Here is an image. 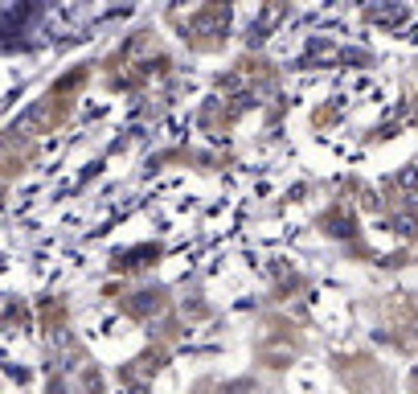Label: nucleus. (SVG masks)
I'll use <instances>...</instances> for the list:
<instances>
[{"instance_id": "5", "label": "nucleus", "mask_w": 418, "mask_h": 394, "mask_svg": "<svg viewBox=\"0 0 418 394\" xmlns=\"http://www.w3.org/2000/svg\"><path fill=\"white\" fill-rule=\"evenodd\" d=\"M410 391H418V370H410Z\"/></svg>"}, {"instance_id": "2", "label": "nucleus", "mask_w": 418, "mask_h": 394, "mask_svg": "<svg viewBox=\"0 0 418 394\" xmlns=\"http://www.w3.org/2000/svg\"><path fill=\"white\" fill-rule=\"evenodd\" d=\"M394 234H402V238H418V218H394Z\"/></svg>"}, {"instance_id": "1", "label": "nucleus", "mask_w": 418, "mask_h": 394, "mask_svg": "<svg viewBox=\"0 0 418 394\" xmlns=\"http://www.w3.org/2000/svg\"><path fill=\"white\" fill-rule=\"evenodd\" d=\"M127 308H131L135 317H148V312H156V308H160V292H135Z\"/></svg>"}, {"instance_id": "6", "label": "nucleus", "mask_w": 418, "mask_h": 394, "mask_svg": "<svg viewBox=\"0 0 418 394\" xmlns=\"http://www.w3.org/2000/svg\"><path fill=\"white\" fill-rule=\"evenodd\" d=\"M127 394H152V391H148V386H131Z\"/></svg>"}, {"instance_id": "3", "label": "nucleus", "mask_w": 418, "mask_h": 394, "mask_svg": "<svg viewBox=\"0 0 418 394\" xmlns=\"http://www.w3.org/2000/svg\"><path fill=\"white\" fill-rule=\"evenodd\" d=\"M324 226H328V234H337V238H345V234H353V222H345L341 214H328V222H324Z\"/></svg>"}, {"instance_id": "4", "label": "nucleus", "mask_w": 418, "mask_h": 394, "mask_svg": "<svg viewBox=\"0 0 418 394\" xmlns=\"http://www.w3.org/2000/svg\"><path fill=\"white\" fill-rule=\"evenodd\" d=\"M398 181H402V189H418V164H415V169H402V177H398Z\"/></svg>"}]
</instances>
